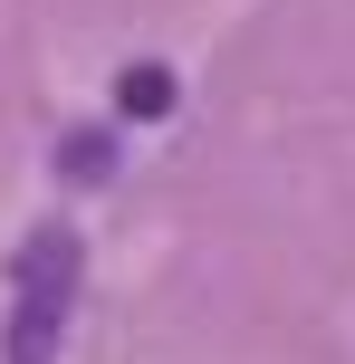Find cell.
<instances>
[{
	"mask_svg": "<svg viewBox=\"0 0 355 364\" xmlns=\"http://www.w3.org/2000/svg\"><path fill=\"white\" fill-rule=\"evenodd\" d=\"M77 307V230H38L19 250V297H10V364H48Z\"/></svg>",
	"mask_w": 355,
	"mask_h": 364,
	"instance_id": "obj_1",
	"label": "cell"
},
{
	"mask_svg": "<svg viewBox=\"0 0 355 364\" xmlns=\"http://www.w3.org/2000/svg\"><path fill=\"white\" fill-rule=\"evenodd\" d=\"M58 173H68V182H106L115 173V144H106V134H68V144H58Z\"/></svg>",
	"mask_w": 355,
	"mask_h": 364,
	"instance_id": "obj_3",
	"label": "cell"
},
{
	"mask_svg": "<svg viewBox=\"0 0 355 364\" xmlns=\"http://www.w3.org/2000/svg\"><path fill=\"white\" fill-rule=\"evenodd\" d=\"M173 106V68H125L115 77V115H164Z\"/></svg>",
	"mask_w": 355,
	"mask_h": 364,
	"instance_id": "obj_2",
	"label": "cell"
}]
</instances>
